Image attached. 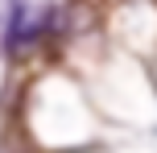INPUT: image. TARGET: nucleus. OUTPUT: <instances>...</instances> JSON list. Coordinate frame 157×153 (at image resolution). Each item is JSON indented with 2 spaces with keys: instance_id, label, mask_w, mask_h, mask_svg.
I'll use <instances>...</instances> for the list:
<instances>
[{
  "instance_id": "obj_1",
  "label": "nucleus",
  "mask_w": 157,
  "mask_h": 153,
  "mask_svg": "<svg viewBox=\"0 0 157 153\" xmlns=\"http://www.w3.org/2000/svg\"><path fill=\"white\" fill-rule=\"evenodd\" d=\"M46 25L58 37H83V33H91L95 25H99V8H95L91 0H66L58 13L46 17Z\"/></svg>"
}]
</instances>
